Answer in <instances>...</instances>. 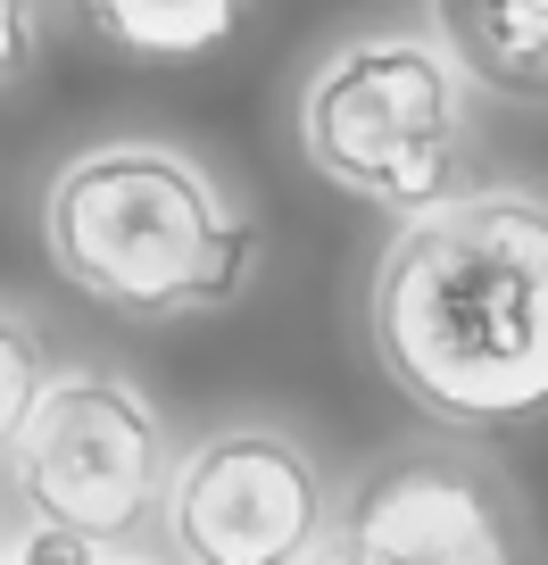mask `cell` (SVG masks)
Here are the masks:
<instances>
[{
    "label": "cell",
    "instance_id": "obj_1",
    "mask_svg": "<svg viewBox=\"0 0 548 565\" xmlns=\"http://www.w3.org/2000/svg\"><path fill=\"white\" fill-rule=\"evenodd\" d=\"M374 350L441 424L548 416V200L458 192L374 266Z\"/></svg>",
    "mask_w": 548,
    "mask_h": 565
},
{
    "label": "cell",
    "instance_id": "obj_2",
    "mask_svg": "<svg viewBox=\"0 0 548 565\" xmlns=\"http://www.w3.org/2000/svg\"><path fill=\"white\" fill-rule=\"evenodd\" d=\"M51 258L75 291L125 317H200L225 308L249 275V225L216 200V183L159 141L84 150L42 200Z\"/></svg>",
    "mask_w": 548,
    "mask_h": 565
},
{
    "label": "cell",
    "instance_id": "obj_3",
    "mask_svg": "<svg viewBox=\"0 0 548 565\" xmlns=\"http://www.w3.org/2000/svg\"><path fill=\"white\" fill-rule=\"evenodd\" d=\"M300 141L324 183L425 216L458 200L465 67L441 34H366L316 67L300 100Z\"/></svg>",
    "mask_w": 548,
    "mask_h": 565
},
{
    "label": "cell",
    "instance_id": "obj_4",
    "mask_svg": "<svg viewBox=\"0 0 548 565\" xmlns=\"http://www.w3.org/2000/svg\"><path fill=\"white\" fill-rule=\"evenodd\" d=\"M18 499L42 532L67 541H125L166 499V441L117 374H58L18 441Z\"/></svg>",
    "mask_w": 548,
    "mask_h": 565
},
{
    "label": "cell",
    "instance_id": "obj_5",
    "mask_svg": "<svg viewBox=\"0 0 548 565\" xmlns=\"http://www.w3.org/2000/svg\"><path fill=\"white\" fill-rule=\"evenodd\" d=\"M166 541L175 565H308L333 541L324 475L291 433H216L166 466Z\"/></svg>",
    "mask_w": 548,
    "mask_h": 565
},
{
    "label": "cell",
    "instance_id": "obj_6",
    "mask_svg": "<svg viewBox=\"0 0 548 565\" xmlns=\"http://www.w3.org/2000/svg\"><path fill=\"white\" fill-rule=\"evenodd\" d=\"M350 565H524L482 475L449 458H390L357 482L333 532Z\"/></svg>",
    "mask_w": 548,
    "mask_h": 565
},
{
    "label": "cell",
    "instance_id": "obj_7",
    "mask_svg": "<svg viewBox=\"0 0 548 565\" xmlns=\"http://www.w3.org/2000/svg\"><path fill=\"white\" fill-rule=\"evenodd\" d=\"M441 42L465 75H482L507 100H548V0H482L449 9Z\"/></svg>",
    "mask_w": 548,
    "mask_h": 565
},
{
    "label": "cell",
    "instance_id": "obj_8",
    "mask_svg": "<svg viewBox=\"0 0 548 565\" xmlns=\"http://www.w3.org/2000/svg\"><path fill=\"white\" fill-rule=\"evenodd\" d=\"M92 25L108 42H125V51L192 58L233 34V9H216V0H108V9H92Z\"/></svg>",
    "mask_w": 548,
    "mask_h": 565
},
{
    "label": "cell",
    "instance_id": "obj_9",
    "mask_svg": "<svg viewBox=\"0 0 548 565\" xmlns=\"http://www.w3.org/2000/svg\"><path fill=\"white\" fill-rule=\"evenodd\" d=\"M42 391H51V358H42V333L25 317L0 308V458H18L25 424H34Z\"/></svg>",
    "mask_w": 548,
    "mask_h": 565
},
{
    "label": "cell",
    "instance_id": "obj_10",
    "mask_svg": "<svg viewBox=\"0 0 548 565\" xmlns=\"http://www.w3.org/2000/svg\"><path fill=\"white\" fill-rule=\"evenodd\" d=\"M0 565H108V557H100L92 541H67V532H42V524H34Z\"/></svg>",
    "mask_w": 548,
    "mask_h": 565
},
{
    "label": "cell",
    "instance_id": "obj_11",
    "mask_svg": "<svg viewBox=\"0 0 548 565\" xmlns=\"http://www.w3.org/2000/svg\"><path fill=\"white\" fill-rule=\"evenodd\" d=\"M25 51H34V25H25V9H9V0H0V84L25 67Z\"/></svg>",
    "mask_w": 548,
    "mask_h": 565
},
{
    "label": "cell",
    "instance_id": "obj_12",
    "mask_svg": "<svg viewBox=\"0 0 548 565\" xmlns=\"http://www.w3.org/2000/svg\"><path fill=\"white\" fill-rule=\"evenodd\" d=\"M308 565H350V548H341V541H324V548H316Z\"/></svg>",
    "mask_w": 548,
    "mask_h": 565
},
{
    "label": "cell",
    "instance_id": "obj_13",
    "mask_svg": "<svg viewBox=\"0 0 548 565\" xmlns=\"http://www.w3.org/2000/svg\"><path fill=\"white\" fill-rule=\"evenodd\" d=\"M117 565H142V557H117Z\"/></svg>",
    "mask_w": 548,
    "mask_h": 565
}]
</instances>
